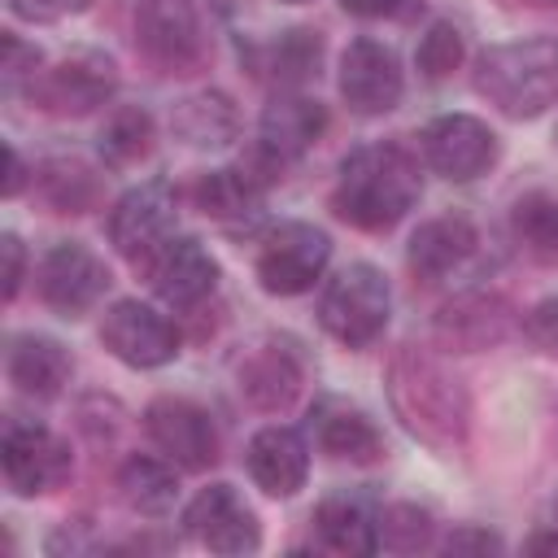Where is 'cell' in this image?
<instances>
[{"label": "cell", "instance_id": "obj_1", "mask_svg": "<svg viewBox=\"0 0 558 558\" xmlns=\"http://www.w3.org/2000/svg\"><path fill=\"white\" fill-rule=\"evenodd\" d=\"M388 401L401 427L436 449H458L471 427L462 379L423 344H401L388 357Z\"/></svg>", "mask_w": 558, "mask_h": 558}, {"label": "cell", "instance_id": "obj_2", "mask_svg": "<svg viewBox=\"0 0 558 558\" xmlns=\"http://www.w3.org/2000/svg\"><path fill=\"white\" fill-rule=\"evenodd\" d=\"M418 192H423L418 161L401 144L379 140V144L353 148L340 161L331 205L344 222H353L362 231H388L414 209Z\"/></svg>", "mask_w": 558, "mask_h": 558}, {"label": "cell", "instance_id": "obj_3", "mask_svg": "<svg viewBox=\"0 0 558 558\" xmlns=\"http://www.w3.org/2000/svg\"><path fill=\"white\" fill-rule=\"evenodd\" d=\"M475 92L506 118H541L558 100V39L532 35L475 57Z\"/></svg>", "mask_w": 558, "mask_h": 558}, {"label": "cell", "instance_id": "obj_4", "mask_svg": "<svg viewBox=\"0 0 558 558\" xmlns=\"http://www.w3.org/2000/svg\"><path fill=\"white\" fill-rule=\"evenodd\" d=\"M135 39L144 57L166 74H196L214 57V35L201 0H140Z\"/></svg>", "mask_w": 558, "mask_h": 558}, {"label": "cell", "instance_id": "obj_5", "mask_svg": "<svg viewBox=\"0 0 558 558\" xmlns=\"http://www.w3.org/2000/svg\"><path fill=\"white\" fill-rule=\"evenodd\" d=\"M392 314V292L384 270H375L371 262H353L344 266L318 296V323L327 327V336H336L349 349H366L384 336Z\"/></svg>", "mask_w": 558, "mask_h": 558}, {"label": "cell", "instance_id": "obj_6", "mask_svg": "<svg viewBox=\"0 0 558 558\" xmlns=\"http://www.w3.org/2000/svg\"><path fill=\"white\" fill-rule=\"evenodd\" d=\"M331 262V240L310 222H279L257 248V279L270 296L310 292Z\"/></svg>", "mask_w": 558, "mask_h": 558}, {"label": "cell", "instance_id": "obj_7", "mask_svg": "<svg viewBox=\"0 0 558 558\" xmlns=\"http://www.w3.org/2000/svg\"><path fill=\"white\" fill-rule=\"evenodd\" d=\"M0 462H4V480L17 497H39V493L61 488L74 466L65 440H57L48 427L22 423V418H4Z\"/></svg>", "mask_w": 558, "mask_h": 558}, {"label": "cell", "instance_id": "obj_8", "mask_svg": "<svg viewBox=\"0 0 558 558\" xmlns=\"http://www.w3.org/2000/svg\"><path fill=\"white\" fill-rule=\"evenodd\" d=\"M118 92V65L105 52H78L31 78V100L57 118H83Z\"/></svg>", "mask_w": 558, "mask_h": 558}, {"label": "cell", "instance_id": "obj_9", "mask_svg": "<svg viewBox=\"0 0 558 558\" xmlns=\"http://www.w3.org/2000/svg\"><path fill=\"white\" fill-rule=\"evenodd\" d=\"M174 209H179V196L166 179H148L131 187L109 214V244L126 262H148L174 235Z\"/></svg>", "mask_w": 558, "mask_h": 558}, {"label": "cell", "instance_id": "obj_10", "mask_svg": "<svg viewBox=\"0 0 558 558\" xmlns=\"http://www.w3.org/2000/svg\"><path fill=\"white\" fill-rule=\"evenodd\" d=\"M109 288V270L105 262L78 244V240H65V244H52L39 262V296L48 310H57L61 318H78L87 314Z\"/></svg>", "mask_w": 558, "mask_h": 558}, {"label": "cell", "instance_id": "obj_11", "mask_svg": "<svg viewBox=\"0 0 558 558\" xmlns=\"http://www.w3.org/2000/svg\"><path fill=\"white\" fill-rule=\"evenodd\" d=\"M144 427H148L153 445L183 471H205L218 462V427H214L209 410H201L196 401L157 397L144 410Z\"/></svg>", "mask_w": 558, "mask_h": 558}, {"label": "cell", "instance_id": "obj_12", "mask_svg": "<svg viewBox=\"0 0 558 558\" xmlns=\"http://www.w3.org/2000/svg\"><path fill=\"white\" fill-rule=\"evenodd\" d=\"M100 340L118 362H126L135 371L166 366L179 353L174 323L166 314H157L153 305H144V301H118L100 323Z\"/></svg>", "mask_w": 558, "mask_h": 558}, {"label": "cell", "instance_id": "obj_13", "mask_svg": "<svg viewBox=\"0 0 558 558\" xmlns=\"http://www.w3.org/2000/svg\"><path fill=\"white\" fill-rule=\"evenodd\" d=\"M183 527L196 545H205L209 554H253L262 545V527L257 514L240 501V493L231 484H209L192 497V506L183 510Z\"/></svg>", "mask_w": 558, "mask_h": 558}, {"label": "cell", "instance_id": "obj_14", "mask_svg": "<svg viewBox=\"0 0 558 558\" xmlns=\"http://www.w3.org/2000/svg\"><path fill=\"white\" fill-rule=\"evenodd\" d=\"M401 92H405L401 61L388 44L362 35L344 48V57H340V96L353 113H366V118L388 113V109H397Z\"/></svg>", "mask_w": 558, "mask_h": 558}, {"label": "cell", "instance_id": "obj_15", "mask_svg": "<svg viewBox=\"0 0 558 558\" xmlns=\"http://www.w3.org/2000/svg\"><path fill=\"white\" fill-rule=\"evenodd\" d=\"M423 157L436 174L466 183L497 161V135L471 113H445L423 126Z\"/></svg>", "mask_w": 558, "mask_h": 558}, {"label": "cell", "instance_id": "obj_16", "mask_svg": "<svg viewBox=\"0 0 558 558\" xmlns=\"http://www.w3.org/2000/svg\"><path fill=\"white\" fill-rule=\"evenodd\" d=\"M148 283L153 292L174 305V310H192L201 305L214 288H218V262L209 257V248L192 235H170L153 257H148Z\"/></svg>", "mask_w": 558, "mask_h": 558}, {"label": "cell", "instance_id": "obj_17", "mask_svg": "<svg viewBox=\"0 0 558 558\" xmlns=\"http://www.w3.org/2000/svg\"><path fill=\"white\" fill-rule=\"evenodd\" d=\"M514 327V305L501 292H462L436 314V340L449 353L497 349Z\"/></svg>", "mask_w": 558, "mask_h": 558}, {"label": "cell", "instance_id": "obj_18", "mask_svg": "<svg viewBox=\"0 0 558 558\" xmlns=\"http://www.w3.org/2000/svg\"><path fill=\"white\" fill-rule=\"evenodd\" d=\"M327 131V109L310 96H275L266 109H262V122H257V157L279 170L296 157H305Z\"/></svg>", "mask_w": 558, "mask_h": 558}, {"label": "cell", "instance_id": "obj_19", "mask_svg": "<svg viewBox=\"0 0 558 558\" xmlns=\"http://www.w3.org/2000/svg\"><path fill=\"white\" fill-rule=\"evenodd\" d=\"M235 379H240V397L248 405L288 410L305 384V362L288 340H262L240 357Z\"/></svg>", "mask_w": 558, "mask_h": 558}, {"label": "cell", "instance_id": "obj_20", "mask_svg": "<svg viewBox=\"0 0 558 558\" xmlns=\"http://www.w3.org/2000/svg\"><path fill=\"white\" fill-rule=\"evenodd\" d=\"M244 462L266 497H292L310 475V445L296 427H262L248 440Z\"/></svg>", "mask_w": 558, "mask_h": 558}, {"label": "cell", "instance_id": "obj_21", "mask_svg": "<svg viewBox=\"0 0 558 558\" xmlns=\"http://www.w3.org/2000/svg\"><path fill=\"white\" fill-rule=\"evenodd\" d=\"M475 244H480V235H475V227H471L466 218H458V214L432 218V222H423V227L410 235L405 266H410L414 279L440 283V279H449L462 262H471Z\"/></svg>", "mask_w": 558, "mask_h": 558}, {"label": "cell", "instance_id": "obj_22", "mask_svg": "<svg viewBox=\"0 0 558 558\" xmlns=\"http://www.w3.org/2000/svg\"><path fill=\"white\" fill-rule=\"evenodd\" d=\"M314 536L331 554L362 558L379 549V514L362 493H331L314 510Z\"/></svg>", "mask_w": 558, "mask_h": 558}, {"label": "cell", "instance_id": "obj_23", "mask_svg": "<svg viewBox=\"0 0 558 558\" xmlns=\"http://www.w3.org/2000/svg\"><path fill=\"white\" fill-rule=\"evenodd\" d=\"M314 440L327 458L336 462H357V466H371L384 458V436L375 432V423L357 410V405H344L336 397H323L314 405Z\"/></svg>", "mask_w": 558, "mask_h": 558}, {"label": "cell", "instance_id": "obj_24", "mask_svg": "<svg viewBox=\"0 0 558 558\" xmlns=\"http://www.w3.org/2000/svg\"><path fill=\"white\" fill-rule=\"evenodd\" d=\"M4 371L17 392L52 401L70 384V353L48 336H17L4 353Z\"/></svg>", "mask_w": 558, "mask_h": 558}, {"label": "cell", "instance_id": "obj_25", "mask_svg": "<svg viewBox=\"0 0 558 558\" xmlns=\"http://www.w3.org/2000/svg\"><path fill=\"white\" fill-rule=\"evenodd\" d=\"M170 131L183 144H192V148H222V144L235 140L240 118H235L231 96H222V92H196V96H187V100L174 105Z\"/></svg>", "mask_w": 558, "mask_h": 558}, {"label": "cell", "instance_id": "obj_26", "mask_svg": "<svg viewBox=\"0 0 558 558\" xmlns=\"http://www.w3.org/2000/svg\"><path fill=\"white\" fill-rule=\"evenodd\" d=\"M192 196H196V209L231 227L262 214V179H253L248 170H209L196 179Z\"/></svg>", "mask_w": 558, "mask_h": 558}, {"label": "cell", "instance_id": "obj_27", "mask_svg": "<svg viewBox=\"0 0 558 558\" xmlns=\"http://www.w3.org/2000/svg\"><path fill=\"white\" fill-rule=\"evenodd\" d=\"M318 61H323V39L318 31H283L279 39H270L266 48H257V74L288 87V83H305L318 74Z\"/></svg>", "mask_w": 558, "mask_h": 558}, {"label": "cell", "instance_id": "obj_28", "mask_svg": "<svg viewBox=\"0 0 558 558\" xmlns=\"http://www.w3.org/2000/svg\"><path fill=\"white\" fill-rule=\"evenodd\" d=\"M514 240L545 266H558V192H527L510 209Z\"/></svg>", "mask_w": 558, "mask_h": 558}, {"label": "cell", "instance_id": "obj_29", "mask_svg": "<svg viewBox=\"0 0 558 558\" xmlns=\"http://www.w3.org/2000/svg\"><path fill=\"white\" fill-rule=\"evenodd\" d=\"M118 488H122L126 506L148 514V519L166 514L174 506V497H179L174 471L166 462H157V458H126L122 471H118Z\"/></svg>", "mask_w": 558, "mask_h": 558}, {"label": "cell", "instance_id": "obj_30", "mask_svg": "<svg viewBox=\"0 0 558 558\" xmlns=\"http://www.w3.org/2000/svg\"><path fill=\"white\" fill-rule=\"evenodd\" d=\"M153 153V118L144 109H113L109 122L100 126V157L105 166L122 170V166H135L140 157Z\"/></svg>", "mask_w": 558, "mask_h": 558}, {"label": "cell", "instance_id": "obj_31", "mask_svg": "<svg viewBox=\"0 0 558 558\" xmlns=\"http://www.w3.org/2000/svg\"><path fill=\"white\" fill-rule=\"evenodd\" d=\"M39 187L57 214H87L100 201V179L83 161H48L39 174Z\"/></svg>", "mask_w": 558, "mask_h": 558}, {"label": "cell", "instance_id": "obj_32", "mask_svg": "<svg viewBox=\"0 0 558 558\" xmlns=\"http://www.w3.org/2000/svg\"><path fill=\"white\" fill-rule=\"evenodd\" d=\"M418 70L427 78H449L458 65H462V35L453 22H432L427 35L418 39Z\"/></svg>", "mask_w": 558, "mask_h": 558}, {"label": "cell", "instance_id": "obj_33", "mask_svg": "<svg viewBox=\"0 0 558 558\" xmlns=\"http://www.w3.org/2000/svg\"><path fill=\"white\" fill-rule=\"evenodd\" d=\"M432 541V514L418 506H392L379 514V545L388 549H423Z\"/></svg>", "mask_w": 558, "mask_h": 558}, {"label": "cell", "instance_id": "obj_34", "mask_svg": "<svg viewBox=\"0 0 558 558\" xmlns=\"http://www.w3.org/2000/svg\"><path fill=\"white\" fill-rule=\"evenodd\" d=\"M39 74V48L35 44H22L13 31H4V61H0V78H4V92H17V83L35 78Z\"/></svg>", "mask_w": 558, "mask_h": 558}, {"label": "cell", "instance_id": "obj_35", "mask_svg": "<svg viewBox=\"0 0 558 558\" xmlns=\"http://www.w3.org/2000/svg\"><path fill=\"white\" fill-rule=\"evenodd\" d=\"M523 331H527V340H532L536 349L558 353V296L541 301V305H536V310L523 318Z\"/></svg>", "mask_w": 558, "mask_h": 558}, {"label": "cell", "instance_id": "obj_36", "mask_svg": "<svg viewBox=\"0 0 558 558\" xmlns=\"http://www.w3.org/2000/svg\"><path fill=\"white\" fill-rule=\"evenodd\" d=\"M445 554H501V541L484 527H453L445 536Z\"/></svg>", "mask_w": 558, "mask_h": 558}, {"label": "cell", "instance_id": "obj_37", "mask_svg": "<svg viewBox=\"0 0 558 558\" xmlns=\"http://www.w3.org/2000/svg\"><path fill=\"white\" fill-rule=\"evenodd\" d=\"M353 17H410L423 0H340Z\"/></svg>", "mask_w": 558, "mask_h": 558}, {"label": "cell", "instance_id": "obj_38", "mask_svg": "<svg viewBox=\"0 0 558 558\" xmlns=\"http://www.w3.org/2000/svg\"><path fill=\"white\" fill-rule=\"evenodd\" d=\"M0 253H4V301H13V296H17V288H22V275H26L22 240L9 231V235L0 240Z\"/></svg>", "mask_w": 558, "mask_h": 558}, {"label": "cell", "instance_id": "obj_39", "mask_svg": "<svg viewBox=\"0 0 558 558\" xmlns=\"http://www.w3.org/2000/svg\"><path fill=\"white\" fill-rule=\"evenodd\" d=\"M78 4H87V0H9V9L26 22H52V17H61L65 9H78Z\"/></svg>", "mask_w": 558, "mask_h": 558}, {"label": "cell", "instance_id": "obj_40", "mask_svg": "<svg viewBox=\"0 0 558 558\" xmlns=\"http://www.w3.org/2000/svg\"><path fill=\"white\" fill-rule=\"evenodd\" d=\"M22 183H26V166H22L17 148L9 144V174H4V196H17V192H22Z\"/></svg>", "mask_w": 558, "mask_h": 558}, {"label": "cell", "instance_id": "obj_41", "mask_svg": "<svg viewBox=\"0 0 558 558\" xmlns=\"http://www.w3.org/2000/svg\"><path fill=\"white\" fill-rule=\"evenodd\" d=\"M532 9H558V0H527Z\"/></svg>", "mask_w": 558, "mask_h": 558}, {"label": "cell", "instance_id": "obj_42", "mask_svg": "<svg viewBox=\"0 0 558 558\" xmlns=\"http://www.w3.org/2000/svg\"><path fill=\"white\" fill-rule=\"evenodd\" d=\"M288 4H305V0H288Z\"/></svg>", "mask_w": 558, "mask_h": 558}]
</instances>
